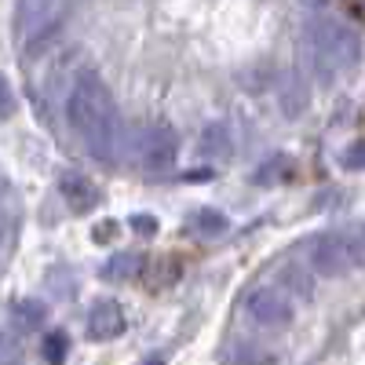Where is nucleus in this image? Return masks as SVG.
Wrapping results in <instances>:
<instances>
[{"instance_id":"13","label":"nucleus","mask_w":365,"mask_h":365,"mask_svg":"<svg viewBox=\"0 0 365 365\" xmlns=\"http://www.w3.org/2000/svg\"><path fill=\"white\" fill-rule=\"evenodd\" d=\"M11 113H15V91H11L8 77L0 73V120H8Z\"/></svg>"},{"instance_id":"9","label":"nucleus","mask_w":365,"mask_h":365,"mask_svg":"<svg viewBox=\"0 0 365 365\" xmlns=\"http://www.w3.org/2000/svg\"><path fill=\"white\" fill-rule=\"evenodd\" d=\"M227 361L230 365H278V358H274L267 347H256V344H234Z\"/></svg>"},{"instance_id":"16","label":"nucleus","mask_w":365,"mask_h":365,"mask_svg":"<svg viewBox=\"0 0 365 365\" xmlns=\"http://www.w3.org/2000/svg\"><path fill=\"white\" fill-rule=\"evenodd\" d=\"M340 161L347 168H365V143H351L344 154H340Z\"/></svg>"},{"instance_id":"18","label":"nucleus","mask_w":365,"mask_h":365,"mask_svg":"<svg viewBox=\"0 0 365 365\" xmlns=\"http://www.w3.org/2000/svg\"><path fill=\"white\" fill-rule=\"evenodd\" d=\"M8 227H11V216H8V205L0 201V241L8 237Z\"/></svg>"},{"instance_id":"14","label":"nucleus","mask_w":365,"mask_h":365,"mask_svg":"<svg viewBox=\"0 0 365 365\" xmlns=\"http://www.w3.org/2000/svg\"><path fill=\"white\" fill-rule=\"evenodd\" d=\"M132 270H135V259L132 256H113L103 274H106V278H125V274H132Z\"/></svg>"},{"instance_id":"1","label":"nucleus","mask_w":365,"mask_h":365,"mask_svg":"<svg viewBox=\"0 0 365 365\" xmlns=\"http://www.w3.org/2000/svg\"><path fill=\"white\" fill-rule=\"evenodd\" d=\"M66 117L91 158H99V161L117 158V146H120L117 106H113L110 88L103 84V77L96 70H81L73 77L70 96H66Z\"/></svg>"},{"instance_id":"2","label":"nucleus","mask_w":365,"mask_h":365,"mask_svg":"<svg viewBox=\"0 0 365 365\" xmlns=\"http://www.w3.org/2000/svg\"><path fill=\"white\" fill-rule=\"evenodd\" d=\"M303 41H307L311 66L318 70V77H336V73L351 70L358 51H361L354 29L347 22L325 19V15H318V19H311L307 26H303Z\"/></svg>"},{"instance_id":"12","label":"nucleus","mask_w":365,"mask_h":365,"mask_svg":"<svg viewBox=\"0 0 365 365\" xmlns=\"http://www.w3.org/2000/svg\"><path fill=\"white\" fill-rule=\"evenodd\" d=\"M0 365H22V351H19V340L11 332L0 329Z\"/></svg>"},{"instance_id":"15","label":"nucleus","mask_w":365,"mask_h":365,"mask_svg":"<svg viewBox=\"0 0 365 365\" xmlns=\"http://www.w3.org/2000/svg\"><path fill=\"white\" fill-rule=\"evenodd\" d=\"M347 237H351V259H354V267H365V227L361 230H347Z\"/></svg>"},{"instance_id":"10","label":"nucleus","mask_w":365,"mask_h":365,"mask_svg":"<svg viewBox=\"0 0 365 365\" xmlns=\"http://www.w3.org/2000/svg\"><path fill=\"white\" fill-rule=\"evenodd\" d=\"M197 234H205V237H216V234H223L227 230V220L220 216L216 208H197V212H190V220H187Z\"/></svg>"},{"instance_id":"17","label":"nucleus","mask_w":365,"mask_h":365,"mask_svg":"<svg viewBox=\"0 0 365 365\" xmlns=\"http://www.w3.org/2000/svg\"><path fill=\"white\" fill-rule=\"evenodd\" d=\"M63 347H66L63 336H48V361H58V358H63Z\"/></svg>"},{"instance_id":"5","label":"nucleus","mask_w":365,"mask_h":365,"mask_svg":"<svg viewBox=\"0 0 365 365\" xmlns=\"http://www.w3.org/2000/svg\"><path fill=\"white\" fill-rule=\"evenodd\" d=\"M307 259H311V270L325 274H347L354 270V259H351V237L347 230H329V234H318L311 245H307Z\"/></svg>"},{"instance_id":"8","label":"nucleus","mask_w":365,"mask_h":365,"mask_svg":"<svg viewBox=\"0 0 365 365\" xmlns=\"http://www.w3.org/2000/svg\"><path fill=\"white\" fill-rule=\"evenodd\" d=\"M58 190H63V197L70 201L73 212H88V208L99 205L96 182H91L88 175H81V172H63V179H58Z\"/></svg>"},{"instance_id":"11","label":"nucleus","mask_w":365,"mask_h":365,"mask_svg":"<svg viewBox=\"0 0 365 365\" xmlns=\"http://www.w3.org/2000/svg\"><path fill=\"white\" fill-rule=\"evenodd\" d=\"M11 318H19L22 329H37L44 322V307H41V303H29V299H19L11 307Z\"/></svg>"},{"instance_id":"3","label":"nucleus","mask_w":365,"mask_h":365,"mask_svg":"<svg viewBox=\"0 0 365 365\" xmlns=\"http://www.w3.org/2000/svg\"><path fill=\"white\" fill-rule=\"evenodd\" d=\"M128 154L143 172H168L175 161V139L165 125H143L128 132Z\"/></svg>"},{"instance_id":"6","label":"nucleus","mask_w":365,"mask_h":365,"mask_svg":"<svg viewBox=\"0 0 365 365\" xmlns=\"http://www.w3.org/2000/svg\"><path fill=\"white\" fill-rule=\"evenodd\" d=\"M241 311H245V318L259 329H282L292 322V303L282 289H252L245 292V299H241Z\"/></svg>"},{"instance_id":"7","label":"nucleus","mask_w":365,"mask_h":365,"mask_svg":"<svg viewBox=\"0 0 365 365\" xmlns=\"http://www.w3.org/2000/svg\"><path fill=\"white\" fill-rule=\"evenodd\" d=\"M120 329H125V314H120V307L113 299H99L96 307H91V314H88L91 340H113V336H120Z\"/></svg>"},{"instance_id":"4","label":"nucleus","mask_w":365,"mask_h":365,"mask_svg":"<svg viewBox=\"0 0 365 365\" xmlns=\"http://www.w3.org/2000/svg\"><path fill=\"white\" fill-rule=\"evenodd\" d=\"M63 19H66V8L55 4V0H26L15 11V29L26 44H37V41L44 44V37L55 34Z\"/></svg>"}]
</instances>
